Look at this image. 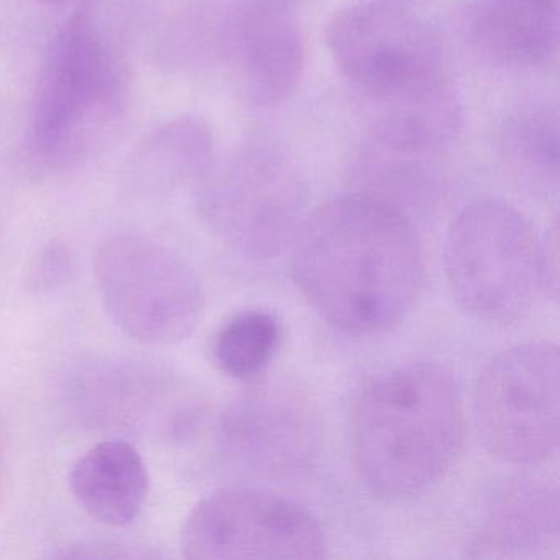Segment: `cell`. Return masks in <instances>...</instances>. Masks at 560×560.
Masks as SVG:
<instances>
[{
  "mask_svg": "<svg viewBox=\"0 0 560 560\" xmlns=\"http://www.w3.org/2000/svg\"><path fill=\"white\" fill-rule=\"evenodd\" d=\"M198 209L222 244L242 257L268 260L293 242L306 218V186L283 150L245 143L198 183Z\"/></svg>",
  "mask_w": 560,
  "mask_h": 560,
  "instance_id": "8992f818",
  "label": "cell"
},
{
  "mask_svg": "<svg viewBox=\"0 0 560 560\" xmlns=\"http://www.w3.org/2000/svg\"><path fill=\"white\" fill-rule=\"evenodd\" d=\"M74 500L109 527L132 524L149 498V468L130 442L107 439L88 448L70 471Z\"/></svg>",
  "mask_w": 560,
  "mask_h": 560,
  "instance_id": "9a60e30c",
  "label": "cell"
},
{
  "mask_svg": "<svg viewBox=\"0 0 560 560\" xmlns=\"http://www.w3.org/2000/svg\"><path fill=\"white\" fill-rule=\"evenodd\" d=\"M57 557L63 559H124V557H142L133 552L124 544L110 542H80L63 547Z\"/></svg>",
  "mask_w": 560,
  "mask_h": 560,
  "instance_id": "ffe728a7",
  "label": "cell"
},
{
  "mask_svg": "<svg viewBox=\"0 0 560 560\" xmlns=\"http://www.w3.org/2000/svg\"><path fill=\"white\" fill-rule=\"evenodd\" d=\"M444 265L458 306L491 326L523 319L544 293L542 241L506 202L465 206L448 228Z\"/></svg>",
  "mask_w": 560,
  "mask_h": 560,
  "instance_id": "277c9868",
  "label": "cell"
},
{
  "mask_svg": "<svg viewBox=\"0 0 560 560\" xmlns=\"http://www.w3.org/2000/svg\"><path fill=\"white\" fill-rule=\"evenodd\" d=\"M291 245L296 287L349 336L398 326L421 293L424 261L411 222L362 192L324 202L304 218Z\"/></svg>",
  "mask_w": 560,
  "mask_h": 560,
  "instance_id": "6da1fadb",
  "label": "cell"
},
{
  "mask_svg": "<svg viewBox=\"0 0 560 560\" xmlns=\"http://www.w3.org/2000/svg\"><path fill=\"white\" fill-rule=\"evenodd\" d=\"M37 2H40V4L45 5H58L63 4V2H67V0H37Z\"/></svg>",
  "mask_w": 560,
  "mask_h": 560,
  "instance_id": "44dd1931",
  "label": "cell"
},
{
  "mask_svg": "<svg viewBox=\"0 0 560 560\" xmlns=\"http://www.w3.org/2000/svg\"><path fill=\"white\" fill-rule=\"evenodd\" d=\"M376 110L372 127L376 145L408 159L438 155L454 140L462 124L460 104L451 86Z\"/></svg>",
  "mask_w": 560,
  "mask_h": 560,
  "instance_id": "2e32d148",
  "label": "cell"
},
{
  "mask_svg": "<svg viewBox=\"0 0 560 560\" xmlns=\"http://www.w3.org/2000/svg\"><path fill=\"white\" fill-rule=\"evenodd\" d=\"M229 57L252 106L287 101L304 70V38L293 0H238L229 14Z\"/></svg>",
  "mask_w": 560,
  "mask_h": 560,
  "instance_id": "8fae6325",
  "label": "cell"
},
{
  "mask_svg": "<svg viewBox=\"0 0 560 560\" xmlns=\"http://www.w3.org/2000/svg\"><path fill=\"white\" fill-rule=\"evenodd\" d=\"M467 31L493 65L546 67L559 48V0H477Z\"/></svg>",
  "mask_w": 560,
  "mask_h": 560,
  "instance_id": "4fadbf2b",
  "label": "cell"
},
{
  "mask_svg": "<svg viewBox=\"0 0 560 560\" xmlns=\"http://www.w3.org/2000/svg\"><path fill=\"white\" fill-rule=\"evenodd\" d=\"M465 439L460 386L435 363H411L376 378L353 409L352 454L372 493L402 501L451 470Z\"/></svg>",
  "mask_w": 560,
  "mask_h": 560,
  "instance_id": "7a4b0ae2",
  "label": "cell"
},
{
  "mask_svg": "<svg viewBox=\"0 0 560 560\" xmlns=\"http://www.w3.org/2000/svg\"><path fill=\"white\" fill-rule=\"evenodd\" d=\"M126 70L84 4L65 22L45 54L35 88L31 143L47 163L86 155L122 116Z\"/></svg>",
  "mask_w": 560,
  "mask_h": 560,
  "instance_id": "3957f363",
  "label": "cell"
},
{
  "mask_svg": "<svg viewBox=\"0 0 560 560\" xmlns=\"http://www.w3.org/2000/svg\"><path fill=\"white\" fill-rule=\"evenodd\" d=\"M559 366V349L546 342L510 347L487 363L475 388V419L494 458L534 465L556 454Z\"/></svg>",
  "mask_w": 560,
  "mask_h": 560,
  "instance_id": "ba28073f",
  "label": "cell"
},
{
  "mask_svg": "<svg viewBox=\"0 0 560 560\" xmlns=\"http://www.w3.org/2000/svg\"><path fill=\"white\" fill-rule=\"evenodd\" d=\"M73 270L70 252L60 244H51L35 258L28 271V281L37 290H54L68 280Z\"/></svg>",
  "mask_w": 560,
  "mask_h": 560,
  "instance_id": "d6986e66",
  "label": "cell"
},
{
  "mask_svg": "<svg viewBox=\"0 0 560 560\" xmlns=\"http://www.w3.org/2000/svg\"><path fill=\"white\" fill-rule=\"evenodd\" d=\"M560 542L559 494L549 481L513 477L485 497L467 542V556L546 559Z\"/></svg>",
  "mask_w": 560,
  "mask_h": 560,
  "instance_id": "7c38bea8",
  "label": "cell"
},
{
  "mask_svg": "<svg viewBox=\"0 0 560 560\" xmlns=\"http://www.w3.org/2000/svg\"><path fill=\"white\" fill-rule=\"evenodd\" d=\"M215 162L214 139L205 120L175 117L143 137L122 166L127 191L159 196L198 185Z\"/></svg>",
  "mask_w": 560,
  "mask_h": 560,
  "instance_id": "5bb4252c",
  "label": "cell"
},
{
  "mask_svg": "<svg viewBox=\"0 0 560 560\" xmlns=\"http://www.w3.org/2000/svg\"><path fill=\"white\" fill-rule=\"evenodd\" d=\"M320 419L304 393L270 385L229 402L218 422V447L248 477L283 480L303 474L319 454Z\"/></svg>",
  "mask_w": 560,
  "mask_h": 560,
  "instance_id": "30bf717a",
  "label": "cell"
},
{
  "mask_svg": "<svg viewBox=\"0 0 560 560\" xmlns=\"http://www.w3.org/2000/svg\"><path fill=\"white\" fill-rule=\"evenodd\" d=\"M94 278L110 320L145 346L183 342L205 314L198 275L176 252L145 235L104 242L94 258Z\"/></svg>",
  "mask_w": 560,
  "mask_h": 560,
  "instance_id": "52a82bcc",
  "label": "cell"
},
{
  "mask_svg": "<svg viewBox=\"0 0 560 560\" xmlns=\"http://www.w3.org/2000/svg\"><path fill=\"white\" fill-rule=\"evenodd\" d=\"M326 38L340 73L376 109L451 86L438 35L401 5H347L330 19Z\"/></svg>",
  "mask_w": 560,
  "mask_h": 560,
  "instance_id": "5b68a950",
  "label": "cell"
},
{
  "mask_svg": "<svg viewBox=\"0 0 560 560\" xmlns=\"http://www.w3.org/2000/svg\"><path fill=\"white\" fill-rule=\"evenodd\" d=\"M559 116L553 107L530 104L508 119L503 149L508 159L539 179H556L559 172Z\"/></svg>",
  "mask_w": 560,
  "mask_h": 560,
  "instance_id": "ac0fdd59",
  "label": "cell"
},
{
  "mask_svg": "<svg viewBox=\"0 0 560 560\" xmlns=\"http://www.w3.org/2000/svg\"><path fill=\"white\" fill-rule=\"evenodd\" d=\"M179 547L188 559H323L326 530L306 508L255 488L202 498L185 520Z\"/></svg>",
  "mask_w": 560,
  "mask_h": 560,
  "instance_id": "9c48e42d",
  "label": "cell"
},
{
  "mask_svg": "<svg viewBox=\"0 0 560 560\" xmlns=\"http://www.w3.org/2000/svg\"><path fill=\"white\" fill-rule=\"evenodd\" d=\"M281 342L283 326L273 313L242 311L215 334L211 346L212 360L224 375L248 380L270 365Z\"/></svg>",
  "mask_w": 560,
  "mask_h": 560,
  "instance_id": "e0dca14e",
  "label": "cell"
}]
</instances>
